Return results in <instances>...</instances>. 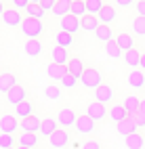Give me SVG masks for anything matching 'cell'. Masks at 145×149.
<instances>
[{
    "label": "cell",
    "mask_w": 145,
    "mask_h": 149,
    "mask_svg": "<svg viewBox=\"0 0 145 149\" xmlns=\"http://www.w3.org/2000/svg\"><path fill=\"white\" fill-rule=\"evenodd\" d=\"M11 2H13V8H17V11H25V8L32 4L30 0H11Z\"/></svg>",
    "instance_id": "b9f144b4"
},
{
    "label": "cell",
    "mask_w": 145,
    "mask_h": 149,
    "mask_svg": "<svg viewBox=\"0 0 145 149\" xmlns=\"http://www.w3.org/2000/svg\"><path fill=\"white\" fill-rule=\"evenodd\" d=\"M17 84H19V82H17L15 74H11V72L0 74V93H2V95H8V91H11V88H15Z\"/></svg>",
    "instance_id": "ac0fdd59"
},
{
    "label": "cell",
    "mask_w": 145,
    "mask_h": 149,
    "mask_svg": "<svg viewBox=\"0 0 145 149\" xmlns=\"http://www.w3.org/2000/svg\"><path fill=\"white\" fill-rule=\"evenodd\" d=\"M80 149H103L101 143L97 141V139H86V141L80 145Z\"/></svg>",
    "instance_id": "60d3db41"
},
{
    "label": "cell",
    "mask_w": 145,
    "mask_h": 149,
    "mask_svg": "<svg viewBox=\"0 0 145 149\" xmlns=\"http://www.w3.org/2000/svg\"><path fill=\"white\" fill-rule=\"evenodd\" d=\"M67 74H70L67 72V65H57V63L46 65V76H48V80H53V82H61Z\"/></svg>",
    "instance_id": "8fae6325"
},
{
    "label": "cell",
    "mask_w": 145,
    "mask_h": 149,
    "mask_svg": "<svg viewBox=\"0 0 145 149\" xmlns=\"http://www.w3.org/2000/svg\"><path fill=\"white\" fill-rule=\"evenodd\" d=\"M126 139V147L128 149H143L145 147V136L141 132H132L128 136H124Z\"/></svg>",
    "instance_id": "4316f807"
},
{
    "label": "cell",
    "mask_w": 145,
    "mask_h": 149,
    "mask_svg": "<svg viewBox=\"0 0 145 149\" xmlns=\"http://www.w3.org/2000/svg\"><path fill=\"white\" fill-rule=\"evenodd\" d=\"M42 53V42L40 40H27L25 42V55L27 57H38Z\"/></svg>",
    "instance_id": "836d02e7"
},
{
    "label": "cell",
    "mask_w": 145,
    "mask_h": 149,
    "mask_svg": "<svg viewBox=\"0 0 145 149\" xmlns=\"http://www.w3.org/2000/svg\"><path fill=\"white\" fill-rule=\"evenodd\" d=\"M23 15H21V11H17V8H6V13H4V17H2V23L6 25V27H21V23H23Z\"/></svg>",
    "instance_id": "9c48e42d"
},
{
    "label": "cell",
    "mask_w": 145,
    "mask_h": 149,
    "mask_svg": "<svg viewBox=\"0 0 145 149\" xmlns=\"http://www.w3.org/2000/svg\"><path fill=\"white\" fill-rule=\"evenodd\" d=\"M105 53H107L109 55V59H122L124 55V51H122V48L118 46V42H116V38H114V40L112 42H107V44H105Z\"/></svg>",
    "instance_id": "e575fe53"
},
{
    "label": "cell",
    "mask_w": 145,
    "mask_h": 149,
    "mask_svg": "<svg viewBox=\"0 0 145 149\" xmlns=\"http://www.w3.org/2000/svg\"><path fill=\"white\" fill-rule=\"evenodd\" d=\"M95 101H99V103H103V105L112 103V101H114V88H112L109 84H101V86L95 91Z\"/></svg>",
    "instance_id": "9a60e30c"
},
{
    "label": "cell",
    "mask_w": 145,
    "mask_h": 149,
    "mask_svg": "<svg viewBox=\"0 0 145 149\" xmlns=\"http://www.w3.org/2000/svg\"><path fill=\"white\" fill-rule=\"evenodd\" d=\"M116 42H118V46L126 53V51H130V48H135V36L132 34H126V32L116 34Z\"/></svg>",
    "instance_id": "7402d4cb"
},
{
    "label": "cell",
    "mask_w": 145,
    "mask_h": 149,
    "mask_svg": "<svg viewBox=\"0 0 145 149\" xmlns=\"http://www.w3.org/2000/svg\"><path fill=\"white\" fill-rule=\"evenodd\" d=\"M72 2H76V0H72Z\"/></svg>",
    "instance_id": "db71d44e"
},
{
    "label": "cell",
    "mask_w": 145,
    "mask_h": 149,
    "mask_svg": "<svg viewBox=\"0 0 145 149\" xmlns=\"http://www.w3.org/2000/svg\"><path fill=\"white\" fill-rule=\"evenodd\" d=\"M15 116L17 118H30V116H34V105L30 103V101H23V103H19L17 107H15Z\"/></svg>",
    "instance_id": "4dcf8cb0"
},
{
    "label": "cell",
    "mask_w": 145,
    "mask_h": 149,
    "mask_svg": "<svg viewBox=\"0 0 145 149\" xmlns=\"http://www.w3.org/2000/svg\"><path fill=\"white\" fill-rule=\"evenodd\" d=\"M141 67H143V72H145V53H143V57H141Z\"/></svg>",
    "instance_id": "681fc988"
},
{
    "label": "cell",
    "mask_w": 145,
    "mask_h": 149,
    "mask_svg": "<svg viewBox=\"0 0 145 149\" xmlns=\"http://www.w3.org/2000/svg\"><path fill=\"white\" fill-rule=\"evenodd\" d=\"M70 51L63 46H55L51 48V63H57V65H67L70 63Z\"/></svg>",
    "instance_id": "4fadbf2b"
},
{
    "label": "cell",
    "mask_w": 145,
    "mask_h": 149,
    "mask_svg": "<svg viewBox=\"0 0 145 149\" xmlns=\"http://www.w3.org/2000/svg\"><path fill=\"white\" fill-rule=\"evenodd\" d=\"M116 19H118V13H116V8L109 6V4H105V6H103V11L99 13V21L105 23V25H112Z\"/></svg>",
    "instance_id": "603a6c76"
},
{
    "label": "cell",
    "mask_w": 145,
    "mask_h": 149,
    "mask_svg": "<svg viewBox=\"0 0 145 149\" xmlns=\"http://www.w3.org/2000/svg\"><path fill=\"white\" fill-rule=\"evenodd\" d=\"M59 27L63 29V32H70V34H76L78 29H82V21H80V17H76V15H65L59 19Z\"/></svg>",
    "instance_id": "8992f818"
},
{
    "label": "cell",
    "mask_w": 145,
    "mask_h": 149,
    "mask_svg": "<svg viewBox=\"0 0 145 149\" xmlns=\"http://www.w3.org/2000/svg\"><path fill=\"white\" fill-rule=\"evenodd\" d=\"M30 2H36V4H40V0H30Z\"/></svg>",
    "instance_id": "816d5d0a"
},
{
    "label": "cell",
    "mask_w": 145,
    "mask_h": 149,
    "mask_svg": "<svg viewBox=\"0 0 145 149\" xmlns=\"http://www.w3.org/2000/svg\"><path fill=\"white\" fill-rule=\"evenodd\" d=\"M72 0H57V4H55V8H53V15L55 17H65V15H70L72 13Z\"/></svg>",
    "instance_id": "cb8c5ba5"
},
{
    "label": "cell",
    "mask_w": 145,
    "mask_h": 149,
    "mask_svg": "<svg viewBox=\"0 0 145 149\" xmlns=\"http://www.w3.org/2000/svg\"><path fill=\"white\" fill-rule=\"evenodd\" d=\"M55 42H57V46H63V48H70L72 44H74V34H70V32H61L55 36Z\"/></svg>",
    "instance_id": "1f68e13d"
},
{
    "label": "cell",
    "mask_w": 145,
    "mask_h": 149,
    "mask_svg": "<svg viewBox=\"0 0 145 149\" xmlns=\"http://www.w3.org/2000/svg\"><path fill=\"white\" fill-rule=\"evenodd\" d=\"M25 15H27V17H34V19H40V17H44L46 13H44V8H42L40 4H36V2H32L30 6L25 8Z\"/></svg>",
    "instance_id": "74e56055"
},
{
    "label": "cell",
    "mask_w": 145,
    "mask_h": 149,
    "mask_svg": "<svg viewBox=\"0 0 145 149\" xmlns=\"http://www.w3.org/2000/svg\"><path fill=\"white\" fill-rule=\"evenodd\" d=\"M141 57H143V53L139 48H130V51L124 53V61H126V65L130 69H135V67H141Z\"/></svg>",
    "instance_id": "ffe728a7"
},
{
    "label": "cell",
    "mask_w": 145,
    "mask_h": 149,
    "mask_svg": "<svg viewBox=\"0 0 145 149\" xmlns=\"http://www.w3.org/2000/svg\"><path fill=\"white\" fill-rule=\"evenodd\" d=\"M80 21H82V29H84V32H97L99 25H101V21H99L97 15H84Z\"/></svg>",
    "instance_id": "d4e9b609"
},
{
    "label": "cell",
    "mask_w": 145,
    "mask_h": 149,
    "mask_svg": "<svg viewBox=\"0 0 145 149\" xmlns=\"http://www.w3.org/2000/svg\"><path fill=\"white\" fill-rule=\"evenodd\" d=\"M70 141H72V134H70L67 128H57V130L48 136L51 149H67L70 147Z\"/></svg>",
    "instance_id": "3957f363"
},
{
    "label": "cell",
    "mask_w": 145,
    "mask_h": 149,
    "mask_svg": "<svg viewBox=\"0 0 145 149\" xmlns=\"http://www.w3.org/2000/svg\"><path fill=\"white\" fill-rule=\"evenodd\" d=\"M15 149H32V147H23V145H17Z\"/></svg>",
    "instance_id": "f907efd6"
},
{
    "label": "cell",
    "mask_w": 145,
    "mask_h": 149,
    "mask_svg": "<svg viewBox=\"0 0 145 149\" xmlns=\"http://www.w3.org/2000/svg\"><path fill=\"white\" fill-rule=\"evenodd\" d=\"M38 143H40V136L36 132H19L17 134V145H23V147H32L36 149Z\"/></svg>",
    "instance_id": "e0dca14e"
},
{
    "label": "cell",
    "mask_w": 145,
    "mask_h": 149,
    "mask_svg": "<svg viewBox=\"0 0 145 149\" xmlns=\"http://www.w3.org/2000/svg\"><path fill=\"white\" fill-rule=\"evenodd\" d=\"M72 15L80 17V19L86 15V2H84V0H76V2L72 4Z\"/></svg>",
    "instance_id": "f35d334b"
},
{
    "label": "cell",
    "mask_w": 145,
    "mask_h": 149,
    "mask_svg": "<svg viewBox=\"0 0 145 149\" xmlns=\"http://www.w3.org/2000/svg\"><path fill=\"white\" fill-rule=\"evenodd\" d=\"M132 36L145 38V17H135L132 19Z\"/></svg>",
    "instance_id": "8d00e7d4"
},
{
    "label": "cell",
    "mask_w": 145,
    "mask_h": 149,
    "mask_svg": "<svg viewBox=\"0 0 145 149\" xmlns=\"http://www.w3.org/2000/svg\"><path fill=\"white\" fill-rule=\"evenodd\" d=\"M139 111L145 113V99H141V107H139Z\"/></svg>",
    "instance_id": "c3c4849f"
},
{
    "label": "cell",
    "mask_w": 145,
    "mask_h": 149,
    "mask_svg": "<svg viewBox=\"0 0 145 149\" xmlns=\"http://www.w3.org/2000/svg\"><path fill=\"white\" fill-rule=\"evenodd\" d=\"M76 120H78V116H76V111L72 107H63L59 109V116H57V122H59L61 128H76Z\"/></svg>",
    "instance_id": "5b68a950"
},
{
    "label": "cell",
    "mask_w": 145,
    "mask_h": 149,
    "mask_svg": "<svg viewBox=\"0 0 145 149\" xmlns=\"http://www.w3.org/2000/svg\"><path fill=\"white\" fill-rule=\"evenodd\" d=\"M4 13H6V8H4V2L0 0V17H4Z\"/></svg>",
    "instance_id": "7dc6e473"
},
{
    "label": "cell",
    "mask_w": 145,
    "mask_h": 149,
    "mask_svg": "<svg viewBox=\"0 0 145 149\" xmlns=\"http://www.w3.org/2000/svg\"><path fill=\"white\" fill-rule=\"evenodd\" d=\"M67 149H80V147H74V145H72V147H67Z\"/></svg>",
    "instance_id": "f5cc1de1"
},
{
    "label": "cell",
    "mask_w": 145,
    "mask_h": 149,
    "mask_svg": "<svg viewBox=\"0 0 145 149\" xmlns=\"http://www.w3.org/2000/svg\"><path fill=\"white\" fill-rule=\"evenodd\" d=\"M40 126H42L40 118H36V116L23 118V120H21V132H36V134H40Z\"/></svg>",
    "instance_id": "2e32d148"
},
{
    "label": "cell",
    "mask_w": 145,
    "mask_h": 149,
    "mask_svg": "<svg viewBox=\"0 0 145 149\" xmlns=\"http://www.w3.org/2000/svg\"><path fill=\"white\" fill-rule=\"evenodd\" d=\"M139 0H116V6H120V8H130L135 6Z\"/></svg>",
    "instance_id": "ee69618b"
},
{
    "label": "cell",
    "mask_w": 145,
    "mask_h": 149,
    "mask_svg": "<svg viewBox=\"0 0 145 149\" xmlns=\"http://www.w3.org/2000/svg\"><path fill=\"white\" fill-rule=\"evenodd\" d=\"M80 84L84 88H93V91H97L101 84H103V76L99 69H95V67H86L84 69V74L80 78Z\"/></svg>",
    "instance_id": "7a4b0ae2"
},
{
    "label": "cell",
    "mask_w": 145,
    "mask_h": 149,
    "mask_svg": "<svg viewBox=\"0 0 145 149\" xmlns=\"http://www.w3.org/2000/svg\"><path fill=\"white\" fill-rule=\"evenodd\" d=\"M44 97L48 99V101H61L63 91H61L59 84H46L44 86Z\"/></svg>",
    "instance_id": "83f0119b"
},
{
    "label": "cell",
    "mask_w": 145,
    "mask_h": 149,
    "mask_svg": "<svg viewBox=\"0 0 145 149\" xmlns=\"http://www.w3.org/2000/svg\"><path fill=\"white\" fill-rule=\"evenodd\" d=\"M124 107H126V111L132 116V113H137L139 111V107H141V99L137 95H126V99H124Z\"/></svg>",
    "instance_id": "f546056e"
},
{
    "label": "cell",
    "mask_w": 145,
    "mask_h": 149,
    "mask_svg": "<svg viewBox=\"0 0 145 149\" xmlns=\"http://www.w3.org/2000/svg\"><path fill=\"white\" fill-rule=\"evenodd\" d=\"M116 130H118L120 134H124V136H128L132 132H139V126H137V122H135V118L130 116V118H126V120H122L120 124H116Z\"/></svg>",
    "instance_id": "d6986e66"
},
{
    "label": "cell",
    "mask_w": 145,
    "mask_h": 149,
    "mask_svg": "<svg viewBox=\"0 0 145 149\" xmlns=\"http://www.w3.org/2000/svg\"><path fill=\"white\" fill-rule=\"evenodd\" d=\"M84 2H86V15H97V17L105 6L103 0H84Z\"/></svg>",
    "instance_id": "d6a6232c"
},
{
    "label": "cell",
    "mask_w": 145,
    "mask_h": 149,
    "mask_svg": "<svg viewBox=\"0 0 145 149\" xmlns=\"http://www.w3.org/2000/svg\"><path fill=\"white\" fill-rule=\"evenodd\" d=\"M86 113H89L95 122H101V120H105L107 118V105H103V103H99V101H93V103H89V107H86Z\"/></svg>",
    "instance_id": "ba28073f"
},
{
    "label": "cell",
    "mask_w": 145,
    "mask_h": 149,
    "mask_svg": "<svg viewBox=\"0 0 145 149\" xmlns=\"http://www.w3.org/2000/svg\"><path fill=\"white\" fill-rule=\"evenodd\" d=\"M76 82H80V80H78V78H76V76H72V74H67V76L63 78V80H61L59 84H61L63 88H74V86H76Z\"/></svg>",
    "instance_id": "ab89813d"
},
{
    "label": "cell",
    "mask_w": 145,
    "mask_h": 149,
    "mask_svg": "<svg viewBox=\"0 0 145 149\" xmlns=\"http://www.w3.org/2000/svg\"><path fill=\"white\" fill-rule=\"evenodd\" d=\"M126 118H130V113L126 111V107L122 103H112L109 105V120L114 124H120L122 120H126Z\"/></svg>",
    "instance_id": "7c38bea8"
},
{
    "label": "cell",
    "mask_w": 145,
    "mask_h": 149,
    "mask_svg": "<svg viewBox=\"0 0 145 149\" xmlns=\"http://www.w3.org/2000/svg\"><path fill=\"white\" fill-rule=\"evenodd\" d=\"M0 132H4V134L21 132V120H19L17 116L2 113V116H0Z\"/></svg>",
    "instance_id": "277c9868"
},
{
    "label": "cell",
    "mask_w": 145,
    "mask_h": 149,
    "mask_svg": "<svg viewBox=\"0 0 145 149\" xmlns=\"http://www.w3.org/2000/svg\"><path fill=\"white\" fill-rule=\"evenodd\" d=\"M95 36L99 38L101 42H105V44H107V42H112L114 38H116V36H114V29H112V25H105V23H101V25H99V29L95 32Z\"/></svg>",
    "instance_id": "f1b7e54d"
},
{
    "label": "cell",
    "mask_w": 145,
    "mask_h": 149,
    "mask_svg": "<svg viewBox=\"0 0 145 149\" xmlns=\"http://www.w3.org/2000/svg\"><path fill=\"white\" fill-rule=\"evenodd\" d=\"M95 126H97V122L93 120L89 113L78 116V120H76V132H78V134H93L95 132Z\"/></svg>",
    "instance_id": "52a82bcc"
},
{
    "label": "cell",
    "mask_w": 145,
    "mask_h": 149,
    "mask_svg": "<svg viewBox=\"0 0 145 149\" xmlns=\"http://www.w3.org/2000/svg\"><path fill=\"white\" fill-rule=\"evenodd\" d=\"M21 34L27 38V40H38L42 34H44V25L40 19H34V17H25L23 23H21Z\"/></svg>",
    "instance_id": "6da1fadb"
},
{
    "label": "cell",
    "mask_w": 145,
    "mask_h": 149,
    "mask_svg": "<svg viewBox=\"0 0 145 149\" xmlns=\"http://www.w3.org/2000/svg\"><path fill=\"white\" fill-rule=\"evenodd\" d=\"M57 128H59V122H57L55 118H44V120H42V126H40V134L48 139V136L57 130Z\"/></svg>",
    "instance_id": "484cf974"
},
{
    "label": "cell",
    "mask_w": 145,
    "mask_h": 149,
    "mask_svg": "<svg viewBox=\"0 0 145 149\" xmlns=\"http://www.w3.org/2000/svg\"><path fill=\"white\" fill-rule=\"evenodd\" d=\"M25 97H27V91L21 86V84H17L15 88H11V91H8V95H6V101L11 103L13 107H17L19 103H23L25 101Z\"/></svg>",
    "instance_id": "5bb4252c"
},
{
    "label": "cell",
    "mask_w": 145,
    "mask_h": 149,
    "mask_svg": "<svg viewBox=\"0 0 145 149\" xmlns=\"http://www.w3.org/2000/svg\"><path fill=\"white\" fill-rule=\"evenodd\" d=\"M126 82L135 88V91H143V88H145V72H143V69H139V67L130 69Z\"/></svg>",
    "instance_id": "30bf717a"
},
{
    "label": "cell",
    "mask_w": 145,
    "mask_h": 149,
    "mask_svg": "<svg viewBox=\"0 0 145 149\" xmlns=\"http://www.w3.org/2000/svg\"><path fill=\"white\" fill-rule=\"evenodd\" d=\"M135 8H137L139 17H145V0H139V2L135 4Z\"/></svg>",
    "instance_id": "bcb514c9"
},
{
    "label": "cell",
    "mask_w": 145,
    "mask_h": 149,
    "mask_svg": "<svg viewBox=\"0 0 145 149\" xmlns=\"http://www.w3.org/2000/svg\"><path fill=\"white\" fill-rule=\"evenodd\" d=\"M132 118H135V122H137L139 128H145V113L137 111V113H132Z\"/></svg>",
    "instance_id": "f6af8a7d"
},
{
    "label": "cell",
    "mask_w": 145,
    "mask_h": 149,
    "mask_svg": "<svg viewBox=\"0 0 145 149\" xmlns=\"http://www.w3.org/2000/svg\"><path fill=\"white\" fill-rule=\"evenodd\" d=\"M84 69H86V65L82 63V59H78V57H72V59H70V63H67V72H70L72 76H76L78 80L82 78Z\"/></svg>",
    "instance_id": "44dd1931"
},
{
    "label": "cell",
    "mask_w": 145,
    "mask_h": 149,
    "mask_svg": "<svg viewBox=\"0 0 145 149\" xmlns=\"http://www.w3.org/2000/svg\"><path fill=\"white\" fill-rule=\"evenodd\" d=\"M15 147H17V136L15 134L0 132V149H15Z\"/></svg>",
    "instance_id": "d590c367"
},
{
    "label": "cell",
    "mask_w": 145,
    "mask_h": 149,
    "mask_svg": "<svg viewBox=\"0 0 145 149\" xmlns=\"http://www.w3.org/2000/svg\"><path fill=\"white\" fill-rule=\"evenodd\" d=\"M55 4H57V0H40V6L44 8V13H53Z\"/></svg>",
    "instance_id": "7bdbcfd3"
}]
</instances>
